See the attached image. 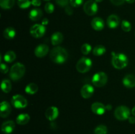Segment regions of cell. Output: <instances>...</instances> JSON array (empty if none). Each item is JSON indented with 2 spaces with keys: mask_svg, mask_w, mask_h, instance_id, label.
Returning a JSON list of instances; mask_svg holds the SVG:
<instances>
[{
  "mask_svg": "<svg viewBox=\"0 0 135 134\" xmlns=\"http://www.w3.org/2000/svg\"><path fill=\"white\" fill-rule=\"evenodd\" d=\"M30 35L34 38H40L46 33V27L42 24H36L30 28Z\"/></svg>",
  "mask_w": 135,
  "mask_h": 134,
  "instance_id": "cell-9",
  "label": "cell"
},
{
  "mask_svg": "<svg viewBox=\"0 0 135 134\" xmlns=\"http://www.w3.org/2000/svg\"><path fill=\"white\" fill-rule=\"evenodd\" d=\"M129 123H135V118L134 116H130L128 119Z\"/></svg>",
  "mask_w": 135,
  "mask_h": 134,
  "instance_id": "cell-39",
  "label": "cell"
},
{
  "mask_svg": "<svg viewBox=\"0 0 135 134\" xmlns=\"http://www.w3.org/2000/svg\"><path fill=\"white\" fill-rule=\"evenodd\" d=\"M94 93V88L90 84L83 85L80 90V94L84 99H88L92 97Z\"/></svg>",
  "mask_w": 135,
  "mask_h": 134,
  "instance_id": "cell-10",
  "label": "cell"
},
{
  "mask_svg": "<svg viewBox=\"0 0 135 134\" xmlns=\"http://www.w3.org/2000/svg\"><path fill=\"white\" fill-rule=\"evenodd\" d=\"M49 52V47L46 44H40L36 47L34 54L38 58L44 57Z\"/></svg>",
  "mask_w": 135,
  "mask_h": 134,
  "instance_id": "cell-13",
  "label": "cell"
},
{
  "mask_svg": "<svg viewBox=\"0 0 135 134\" xmlns=\"http://www.w3.org/2000/svg\"><path fill=\"white\" fill-rule=\"evenodd\" d=\"M15 127V124L13 121H6L3 123L1 126V131L5 134H10L14 131Z\"/></svg>",
  "mask_w": 135,
  "mask_h": 134,
  "instance_id": "cell-16",
  "label": "cell"
},
{
  "mask_svg": "<svg viewBox=\"0 0 135 134\" xmlns=\"http://www.w3.org/2000/svg\"><path fill=\"white\" fill-rule=\"evenodd\" d=\"M42 11L38 8H35V9H32L29 13V18L32 21L39 20L42 17Z\"/></svg>",
  "mask_w": 135,
  "mask_h": 134,
  "instance_id": "cell-19",
  "label": "cell"
},
{
  "mask_svg": "<svg viewBox=\"0 0 135 134\" xmlns=\"http://www.w3.org/2000/svg\"><path fill=\"white\" fill-rule=\"evenodd\" d=\"M105 108H106V110H110L111 109H112V106H111L110 105H107L106 106H105Z\"/></svg>",
  "mask_w": 135,
  "mask_h": 134,
  "instance_id": "cell-41",
  "label": "cell"
},
{
  "mask_svg": "<svg viewBox=\"0 0 135 134\" xmlns=\"http://www.w3.org/2000/svg\"><path fill=\"white\" fill-rule=\"evenodd\" d=\"M92 111L97 115H103L106 110L105 106L100 102H94L91 106Z\"/></svg>",
  "mask_w": 135,
  "mask_h": 134,
  "instance_id": "cell-14",
  "label": "cell"
},
{
  "mask_svg": "<svg viewBox=\"0 0 135 134\" xmlns=\"http://www.w3.org/2000/svg\"><path fill=\"white\" fill-rule=\"evenodd\" d=\"M0 68H1V71L3 74L7 73L8 71H9V67L7 66V65H6L5 64H3V63H1V66H0Z\"/></svg>",
  "mask_w": 135,
  "mask_h": 134,
  "instance_id": "cell-35",
  "label": "cell"
},
{
  "mask_svg": "<svg viewBox=\"0 0 135 134\" xmlns=\"http://www.w3.org/2000/svg\"><path fill=\"white\" fill-rule=\"evenodd\" d=\"M98 5L94 0H88L83 5V10L84 13L88 16H93L98 12Z\"/></svg>",
  "mask_w": 135,
  "mask_h": 134,
  "instance_id": "cell-7",
  "label": "cell"
},
{
  "mask_svg": "<svg viewBox=\"0 0 135 134\" xmlns=\"http://www.w3.org/2000/svg\"><path fill=\"white\" fill-rule=\"evenodd\" d=\"M125 1L128 3H133L135 1V0H125Z\"/></svg>",
  "mask_w": 135,
  "mask_h": 134,
  "instance_id": "cell-42",
  "label": "cell"
},
{
  "mask_svg": "<svg viewBox=\"0 0 135 134\" xmlns=\"http://www.w3.org/2000/svg\"><path fill=\"white\" fill-rule=\"evenodd\" d=\"M72 6H69V5H67V6L65 7V13H67L68 15H71L73 13V10Z\"/></svg>",
  "mask_w": 135,
  "mask_h": 134,
  "instance_id": "cell-37",
  "label": "cell"
},
{
  "mask_svg": "<svg viewBox=\"0 0 135 134\" xmlns=\"http://www.w3.org/2000/svg\"><path fill=\"white\" fill-rule=\"evenodd\" d=\"M15 0H0V6L3 9H11L15 5Z\"/></svg>",
  "mask_w": 135,
  "mask_h": 134,
  "instance_id": "cell-25",
  "label": "cell"
},
{
  "mask_svg": "<svg viewBox=\"0 0 135 134\" xmlns=\"http://www.w3.org/2000/svg\"><path fill=\"white\" fill-rule=\"evenodd\" d=\"M92 65V62L90 59L88 57H82L79 59L76 65V70L82 74L86 73L90 70Z\"/></svg>",
  "mask_w": 135,
  "mask_h": 134,
  "instance_id": "cell-4",
  "label": "cell"
},
{
  "mask_svg": "<svg viewBox=\"0 0 135 134\" xmlns=\"http://www.w3.org/2000/svg\"><path fill=\"white\" fill-rule=\"evenodd\" d=\"M94 85L98 87H104L108 82V76L104 72H98L95 74L92 78Z\"/></svg>",
  "mask_w": 135,
  "mask_h": 134,
  "instance_id": "cell-5",
  "label": "cell"
},
{
  "mask_svg": "<svg viewBox=\"0 0 135 134\" xmlns=\"http://www.w3.org/2000/svg\"><path fill=\"white\" fill-rule=\"evenodd\" d=\"M123 84L126 87L133 88L135 87V76L133 74H128L123 79Z\"/></svg>",
  "mask_w": 135,
  "mask_h": 134,
  "instance_id": "cell-18",
  "label": "cell"
},
{
  "mask_svg": "<svg viewBox=\"0 0 135 134\" xmlns=\"http://www.w3.org/2000/svg\"><path fill=\"white\" fill-rule=\"evenodd\" d=\"M30 120V116L28 114H20L16 118V122L19 125H25Z\"/></svg>",
  "mask_w": 135,
  "mask_h": 134,
  "instance_id": "cell-21",
  "label": "cell"
},
{
  "mask_svg": "<svg viewBox=\"0 0 135 134\" xmlns=\"http://www.w3.org/2000/svg\"><path fill=\"white\" fill-rule=\"evenodd\" d=\"M95 1H96V3H100V2H102V1H103V0H94Z\"/></svg>",
  "mask_w": 135,
  "mask_h": 134,
  "instance_id": "cell-44",
  "label": "cell"
},
{
  "mask_svg": "<svg viewBox=\"0 0 135 134\" xmlns=\"http://www.w3.org/2000/svg\"><path fill=\"white\" fill-rule=\"evenodd\" d=\"M131 112H132V114H133V115L134 116H135V106L133 108V109H132Z\"/></svg>",
  "mask_w": 135,
  "mask_h": 134,
  "instance_id": "cell-43",
  "label": "cell"
},
{
  "mask_svg": "<svg viewBox=\"0 0 135 134\" xmlns=\"http://www.w3.org/2000/svg\"><path fill=\"white\" fill-rule=\"evenodd\" d=\"M1 87L3 91L5 93H8L11 91V83L9 80H3L1 82Z\"/></svg>",
  "mask_w": 135,
  "mask_h": 134,
  "instance_id": "cell-27",
  "label": "cell"
},
{
  "mask_svg": "<svg viewBox=\"0 0 135 134\" xmlns=\"http://www.w3.org/2000/svg\"><path fill=\"white\" fill-rule=\"evenodd\" d=\"M91 26L94 30L96 31H101L104 29L105 23L104 20L100 17H95L92 20L91 22Z\"/></svg>",
  "mask_w": 135,
  "mask_h": 134,
  "instance_id": "cell-15",
  "label": "cell"
},
{
  "mask_svg": "<svg viewBox=\"0 0 135 134\" xmlns=\"http://www.w3.org/2000/svg\"><path fill=\"white\" fill-rule=\"evenodd\" d=\"M95 134H107L108 133V129L104 125H100L97 126L94 130Z\"/></svg>",
  "mask_w": 135,
  "mask_h": 134,
  "instance_id": "cell-29",
  "label": "cell"
},
{
  "mask_svg": "<svg viewBox=\"0 0 135 134\" xmlns=\"http://www.w3.org/2000/svg\"><path fill=\"white\" fill-rule=\"evenodd\" d=\"M121 28L124 32H130L132 28L131 24L127 20H123L121 22Z\"/></svg>",
  "mask_w": 135,
  "mask_h": 134,
  "instance_id": "cell-30",
  "label": "cell"
},
{
  "mask_svg": "<svg viewBox=\"0 0 135 134\" xmlns=\"http://www.w3.org/2000/svg\"><path fill=\"white\" fill-rule=\"evenodd\" d=\"M45 115L47 120L53 121L56 119L59 116V110L56 106H50L46 110Z\"/></svg>",
  "mask_w": 135,
  "mask_h": 134,
  "instance_id": "cell-12",
  "label": "cell"
},
{
  "mask_svg": "<svg viewBox=\"0 0 135 134\" xmlns=\"http://www.w3.org/2000/svg\"><path fill=\"white\" fill-rule=\"evenodd\" d=\"M68 53L67 50L62 47H55L51 51L50 54V59L56 64H63L68 59Z\"/></svg>",
  "mask_w": 135,
  "mask_h": 134,
  "instance_id": "cell-1",
  "label": "cell"
},
{
  "mask_svg": "<svg viewBox=\"0 0 135 134\" xmlns=\"http://www.w3.org/2000/svg\"><path fill=\"white\" fill-rule=\"evenodd\" d=\"M38 90V87L37 84L34 83H30L25 87V92L29 95H34L37 93Z\"/></svg>",
  "mask_w": 135,
  "mask_h": 134,
  "instance_id": "cell-23",
  "label": "cell"
},
{
  "mask_svg": "<svg viewBox=\"0 0 135 134\" xmlns=\"http://www.w3.org/2000/svg\"><path fill=\"white\" fill-rule=\"evenodd\" d=\"M112 4L116 6H120L125 2V0H110Z\"/></svg>",
  "mask_w": 135,
  "mask_h": 134,
  "instance_id": "cell-36",
  "label": "cell"
},
{
  "mask_svg": "<svg viewBox=\"0 0 135 134\" xmlns=\"http://www.w3.org/2000/svg\"><path fill=\"white\" fill-rule=\"evenodd\" d=\"M47 24H48V19H47V18H44V19L42 20V25H44V26H46V25H47Z\"/></svg>",
  "mask_w": 135,
  "mask_h": 134,
  "instance_id": "cell-40",
  "label": "cell"
},
{
  "mask_svg": "<svg viewBox=\"0 0 135 134\" xmlns=\"http://www.w3.org/2000/svg\"><path fill=\"white\" fill-rule=\"evenodd\" d=\"M63 35L61 32H57L54 34H52L51 37V44L54 45H57L60 44L62 43L63 41Z\"/></svg>",
  "mask_w": 135,
  "mask_h": 134,
  "instance_id": "cell-20",
  "label": "cell"
},
{
  "mask_svg": "<svg viewBox=\"0 0 135 134\" xmlns=\"http://www.w3.org/2000/svg\"><path fill=\"white\" fill-rule=\"evenodd\" d=\"M31 3L34 7H39L41 5V0H32Z\"/></svg>",
  "mask_w": 135,
  "mask_h": 134,
  "instance_id": "cell-38",
  "label": "cell"
},
{
  "mask_svg": "<svg viewBox=\"0 0 135 134\" xmlns=\"http://www.w3.org/2000/svg\"><path fill=\"white\" fill-rule=\"evenodd\" d=\"M26 68L22 63H17L11 68L9 77L13 81H17L22 78L25 74Z\"/></svg>",
  "mask_w": 135,
  "mask_h": 134,
  "instance_id": "cell-2",
  "label": "cell"
},
{
  "mask_svg": "<svg viewBox=\"0 0 135 134\" xmlns=\"http://www.w3.org/2000/svg\"><path fill=\"white\" fill-rule=\"evenodd\" d=\"M16 35V30L13 27H8L3 32L4 38L7 39H12Z\"/></svg>",
  "mask_w": 135,
  "mask_h": 134,
  "instance_id": "cell-22",
  "label": "cell"
},
{
  "mask_svg": "<svg viewBox=\"0 0 135 134\" xmlns=\"http://www.w3.org/2000/svg\"><path fill=\"white\" fill-rule=\"evenodd\" d=\"M119 18L115 14H111L107 19V25L110 28H115L119 25Z\"/></svg>",
  "mask_w": 135,
  "mask_h": 134,
  "instance_id": "cell-17",
  "label": "cell"
},
{
  "mask_svg": "<svg viewBox=\"0 0 135 134\" xmlns=\"http://www.w3.org/2000/svg\"><path fill=\"white\" fill-rule=\"evenodd\" d=\"M44 1H50V0H44Z\"/></svg>",
  "mask_w": 135,
  "mask_h": 134,
  "instance_id": "cell-45",
  "label": "cell"
},
{
  "mask_svg": "<svg viewBox=\"0 0 135 134\" xmlns=\"http://www.w3.org/2000/svg\"><path fill=\"white\" fill-rule=\"evenodd\" d=\"M112 63L116 69L121 70L125 68L128 64V58L123 53H113Z\"/></svg>",
  "mask_w": 135,
  "mask_h": 134,
  "instance_id": "cell-3",
  "label": "cell"
},
{
  "mask_svg": "<svg viewBox=\"0 0 135 134\" xmlns=\"http://www.w3.org/2000/svg\"><path fill=\"white\" fill-rule=\"evenodd\" d=\"M69 3L73 7H79L83 3V0H70Z\"/></svg>",
  "mask_w": 135,
  "mask_h": 134,
  "instance_id": "cell-33",
  "label": "cell"
},
{
  "mask_svg": "<svg viewBox=\"0 0 135 134\" xmlns=\"http://www.w3.org/2000/svg\"><path fill=\"white\" fill-rule=\"evenodd\" d=\"M11 105L16 109H24L27 106L28 101L21 95H15L11 99Z\"/></svg>",
  "mask_w": 135,
  "mask_h": 134,
  "instance_id": "cell-8",
  "label": "cell"
},
{
  "mask_svg": "<svg viewBox=\"0 0 135 134\" xmlns=\"http://www.w3.org/2000/svg\"><path fill=\"white\" fill-rule=\"evenodd\" d=\"M16 59V54L13 51H8L5 53L3 56V60L6 63H13Z\"/></svg>",
  "mask_w": 135,
  "mask_h": 134,
  "instance_id": "cell-24",
  "label": "cell"
},
{
  "mask_svg": "<svg viewBox=\"0 0 135 134\" xmlns=\"http://www.w3.org/2000/svg\"><path fill=\"white\" fill-rule=\"evenodd\" d=\"M92 51V47L88 43H84L81 46V52L83 55H87Z\"/></svg>",
  "mask_w": 135,
  "mask_h": 134,
  "instance_id": "cell-31",
  "label": "cell"
},
{
  "mask_svg": "<svg viewBox=\"0 0 135 134\" xmlns=\"http://www.w3.org/2000/svg\"><path fill=\"white\" fill-rule=\"evenodd\" d=\"M130 109L126 106H119L115 110L114 116L118 120L124 121L130 117Z\"/></svg>",
  "mask_w": 135,
  "mask_h": 134,
  "instance_id": "cell-6",
  "label": "cell"
},
{
  "mask_svg": "<svg viewBox=\"0 0 135 134\" xmlns=\"http://www.w3.org/2000/svg\"><path fill=\"white\" fill-rule=\"evenodd\" d=\"M55 2L60 7H66L70 3V0H55Z\"/></svg>",
  "mask_w": 135,
  "mask_h": 134,
  "instance_id": "cell-34",
  "label": "cell"
},
{
  "mask_svg": "<svg viewBox=\"0 0 135 134\" xmlns=\"http://www.w3.org/2000/svg\"><path fill=\"white\" fill-rule=\"evenodd\" d=\"M106 51V49L102 45H96L94 48L93 49V55L95 56H101L103 55Z\"/></svg>",
  "mask_w": 135,
  "mask_h": 134,
  "instance_id": "cell-26",
  "label": "cell"
},
{
  "mask_svg": "<svg viewBox=\"0 0 135 134\" xmlns=\"http://www.w3.org/2000/svg\"><path fill=\"white\" fill-rule=\"evenodd\" d=\"M44 9L46 13H49V14H51V13H52L54 11V5L51 3L47 2L45 5Z\"/></svg>",
  "mask_w": 135,
  "mask_h": 134,
  "instance_id": "cell-32",
  "label": "cell"
},
{
  "mask_svg": "<svg viewBox=\"0 0 135 134\" xmlns=\"http://www.w3.org/2000/svg\"><path fill=\"white\" fill-rule=\"evenodd\" d=\"M30 0H17V5L21 9H26L31 5Z\"/></svg>",
  "mask_w": 135,
  "mask_h": 134,
  "instance_id": "cell-28",
  "label": "cell"
},
{
  "mask_svg": "<svg viewBox=\"0 0 135 134\" xmlns=\"http://www.w3.org/2000/svg\"><path fill=\"white\" fill-rule=\"evenodd\" d=\"M11 112V105L7 101H3L0 105V116L1 118H7Z\"/></svg>",
  "mask_w": 135,
  "mask_h": 134,
  "instance_id": "cell-11",
  "label": "cell"
}]
</instances>
